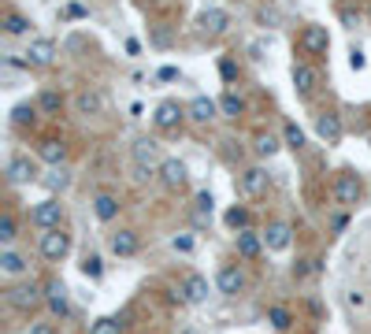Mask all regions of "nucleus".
I'll return each mask as SVG.
<instances>
[{"instance_id":"obj_5","label":"nucleus","mask_w":371,"mask_h":334,"mask_svg":"<svg viewBox=\"0 0 371 334\" xmlns=\"http://www.w3.org/2000/svg\"><path fill=\"white\" fill-rule=\"evenodd\" d=\"M297 45H301L304 56H327V52H331V34H327V26H320V23L304 26L301 38H297Z\"/></svg>"},{"instance_id":"obj_28","label":"nucleus","mask_w":371,"mask_h":334,"mask_svg":"<svg viewBox=\"0 0 371 334\" xmlns=\"http://www.w3.org/2000/svg\"><path fill=\"white\" fill-rule=\"evenodd\" d=\"M8 38H23V34H30V19H26L23 12H4V19H0Z\"/></svg>"},{"instance_id":"obj_3","label":"nucleus","mask_w":371,"mask_h":334,"mask_svg":"<svg viewBox=\"0 0 371 334\" xmlns=\"http://www.w3.org/2000/svg\"><path fill=\"white\" fill-rule=\"evenodd\" d=\"M4 301L12 305L15 312H30V309H38V305H45V294L34 283H12L4 290Z\"/></svg>"},{"instance_id":"obj_13","label":"nucleus","mask_w":371,"mask_h":334,"mask_svg":"<svg viewBox=\"0 0 371 334\" xmlns=\"http://www.w3.org/2000/svg\"><path fill=\"white\" fill-rule=\"evenodd\" d=\"M219 115V101H212V97H193V101L186 104V119L197 123V126H208Z\"/></svg>"},{"instance_id":"obj_6","label":"nucleus","mask_w":371,"mask_h":334,"mask_svg":"<svg viewBox=\"0 0 371 334\" xmlns=\"http://www.w3.org/2000/svg\"><path fill=\"white\" fill-rule=\"evenodd\" d=\"M38 249H41V257L45 260H52V264H60L63 257L71 252V234L67 230H41V241H38Z\"/></svg>"},{"instance_id":"obj_35","label":"nucleus","mask_w":371,"mask_h":334,"mask_svg":"<svg viewBox=\"0 0 371 334\" xmlns=\"http://www.w3.org/2000/svg\"><path fill=\"white\" fill-rule=\"evenodd\" d=\"M283 141H286V149L301 152V149H304V130H301L297 123H286V126H283Z\"/></svg>"},{"instance_id":"obj_27","label":"nucleus","mask_w":371,"mask_h":334,"mask_svg":"<svg viewBox=\"0 0 371 334\" xmlns=\"http://www.w3.org/2000/svg\"><path fill=\"white\" fill-rule=\"evenodd\" d=\"M93 215H97L101 223H112L115 215H119V201H115L112 193H97V197H93Z\"/></svg>"},{"instance_id":"obj_39","label":"nucleus","mask_w":371,"mask_h":334,"mask_svg":"<svg viewBox=\"0 0 371 334\" xmlns=\"http://www.w3.org/2000/svg\"><path fill=\"white\" fill-rule=\"evenodd\" d=\"M171 249L186 257V252H193V238H189V234H175V238H171Z\"/></svg>"},{"instance_id":"obj_4","label":"nucleus","mask_w":371,"mask_h":334,"mask_svg":"<svg viewBox=\"0 0 371 334\" xmlns=\"http://www.w3.org/2000/svg\"><path fill=\"white\" fill-rule=\"evenodd\" d=\"M130 160H134V167L160 175V164H164V156H160V141H152V138H138V141H134V149H130Z\"/></svg>"},{"instance_id":"obj_16","label":"nucleus","mask_w":371,"mask_h":334,"mask_svg":"<svg viewBox=\"0 0 371 334\" xmlns=\"http://www.w3.org/2000/svg\"><path fill=\"white\" fill-rule=\"evenodd\" d=\"M342 130H346V126H342V115L338 112H320V115H315V134H320L327 145H338Z\"/></svg>"},{"instance_id":"obj_8","label":"nucleus","mask_w":371,"mask_h":334,"mask_svg":"<svg viewBox=\"0 0 371 334\" xmlns=\"http://www.w3.org/2000/svg\"><path fill=\"white\" fill-rule=\"evenodd\" d=\"M238 189L249 197V201H256V197H264L267 189H271V175L264 167H246L238 175Z\"/></svg>"},{"instance_id":"obj_33","label":"nucleus","mask_w":371,"mask_h":334,"mask_svg":"<svg viewBox=\"0 0 371 334\" xmlns=\"http://www.w3.org/2000/svg\"><path fill=\"white\" fill-rule=\"evenodd\" d=\"M19 238V223H15L12 212L0 215V241H4V249H12V241Z\"/></svg>"},{"instance_id":"obj_41","label":"nucleus","mask_w":371,"mask_h":334,"mask_svg":"<svg viewBox=\"0 0 371 334\" xmlns=\"http://www.w3.org/2000/svg\"><path fill=\"white\" fill-rule=\"evenodd\" d=\"M312 275V260H297L294 264V278H309Z\"/></svg>"},{"instance_id":"obj_36","label":"nucleus","mask_w":371,"mask_h":334,"mask_svg":"<svg viewBox=\"0 0 371 334\" xmlns=\"http://www.w3.org/2000/svg\"><path fill=\"white\" fill-rule=\"evenodd\" d=\"M278 149H283V145H278L275 134H256V145H252V152H256V156H275Z\"/></svg>"},{"instance_id":"obj_26","label":"nucleus","mask_w":371,"mask_h":334,"mask_svg":"<svg viewBox=\"0 0 371 334\" xmlns=\"http://www.w3.org/2000/svg\"><path fill=\"white\" fill-rule=\"evenodd\" d=\"M41 186L49 189V193H63V189L71 186V171L67 167H49L41 175Z\"/></svg>"},{"instance_id":"obj_15","label":"nucleus","mask_w":371,"mask_h":334,"mask_svg":"<svg viewBox=\"0 0 371 334\" xmlns=\"http://www.w3.org/2000/svg\"><path fill=\"white\" fill-rule=\"evenodd\" d=\"M45 305H49V312L56 315V320H67V315H71L67 286H63V283H49V286H45Z\"/></svg>"},{"instance_id":"obj_10","label":"nucleus","mask_w":371,"mask_h":334,"mask_svg":"<svg viewBox=\"0 0 371 334\" xmlns=\"http://www.w3.org/2000/svg\"><path fill=\"white\" fill-rule=\"evenodd\" d=\"M26 67H52V60H56V41L52 38H34L30 49L23 52Z\"/></svg>"},{"instance_id":"obj_30","label":"nucleus","mask_w":371,"mask_h":334,"mask_svg":"<svg viewBox=\"0 0 371 334\" xmlns=\"http://www.w3.org/2000/svg\"><path fill=\"white\" fill-rule=\"evenodd\" d=\"M219 115H227V119H238V115H246V101H241L234 89H227V93L219 97Z\"/></svg>"},{"instance_id":"obj_20","label":"nucleus","mask_w":371,"mask_h":334,"mask_svg":"<svg viewBox=\"0 0 371 334\" xmlns=\"http://www.w3.org/2000/svg\"><path fill=\"white\" fill-rule=\"evenodd\" d=\"M108 246H112V252H115V257H134L141 241H138V230L123 227V230H115L112 238H108Z\"/></svg>"},{"instance_id":"obj_9","label":"nucleus","mask_w":371,"mask_h":334,"mask_svg":"<svg viewBox=\"0 0 371 334\" xmlns=\"http://www.w3.org/2000/svg\"><path fill=\"white\" fill-rule=\"evenodd\" d=\"M215 290L223 297H238L246 290V272H241L238 264H223L219 272H215Z\"/></svg>"},{"instance_id":"obj_47","label":"nucleus","mask_w":371,"mask_h":334,"mask_svg":"<svg viewBox=\"0 0 371 334\" xmlns=\"http://www.w3.org/2000/svg\"><path fill=\"white\" fill-rule=\"evenodd\" d=\"M342 23H346V26H357L360 19H357V12H349V8H346V12H342Z\"/></svg>"},{"instance_id":"obj_32","label":"nucleus","mask_w":371,"mask_h":334,"mask_svg":"<svg viewBox=\"0 0 371 334\" xmlns=\"http://www.w3.org/2000/svg\"><path fill=\"white\" fill-rule=\"evenodd\" d=\"M38 104H15L12 108V123L15 126H34V123H38Z\"/></svg>"},{"instance_id":"obj_44","label":"nucleus","mask_w":371,"mask_h":334,"mask_svg":"<svg viewBox=\"0 0 371 334\" xmlns=\"http://www.w3.org/2000/svg\"><path fill=\"white\" fill-rule=\"evenodd\" d=\"M160 82H175V78H178V67H160Z\"/></svg>"},{"instance_id":"obj_46","label":"nucleus","mask_w":371,"mask_h":334,"mask_svg":"<svg viewBox=\"0 0 371 334\" xmlns=\"http://www.w3.org/2000/svg\"><path fill=\"white\" fill-rule=\"evenodd\" d=\"M346 223H349V219H346V212H338V215L331 219V230H334V234H338V230H346Z\"/></svg>"},{"instance_id":"obj_45","label":"nucleus","mask_w":371,"mask_h":334,"mask_svg":"<svg viewBox=\"0 0 371 334\" xmlns=\"http://www.w3.org/2000/svg\"><path fill=\"white\" fill-rule=\"evenodd\" d=\"M30 334H60V331L52 327V323H34V327H30Z\"/></svg>"},{"instance_id":"obj_29","label":"nucleus","mask_w":371,"mask_h":334,"mask_svg":"<svg viewBox=\"0 0 371 334\" xmlns=\"http://www.w3.org/2000/svg\"><path fill=\"white\" fill-rule=\"evenodd\" d=\"M267 323H271L278 334H286L289 327H294V312H289L286 305H271V309H267Z\"/></svg>"},{"instance_id":"obj_1","label":"nucleus","mask_w":371,"mask_h":334,"mask_svg":"<svg viewBox=\"0 0 371 334\" xmlns=\"http://www.w3.org/2000/svg\"><path fill=\"white\" fill-rule=\"evenodd\" d=\"M63 204H60V197H45V201H38L30 208V223L38 230H60L63 227Z\"/></svg>"},{"instance_id":"obj_31","label":"nucleus","mask_w":371,"mask_h":334,"mask_svg":"<svg viewBox=\"0 0 371 334\" xmlns=\"http://www.w3.org/2000/svg\"><path fill=\"white\" fill-rule=\"evenodd\" d=\"M223 219H227V227L230 230H249V223H252V212L246 208V204H234V208H227V215H223Z\"/></svg>"},{"instance_id":"obj_12","label":"nucleus","mask_w":371,"mask_h":334,"mask_svg":"<svg viewBox=\"0 0 371 334\" xmlns=\"http://www.w3.org/2000/svg\"><path fill=\"white\" fill-rule=\"evenodd\" d=\"M197 26H201L208 38H219V34L230 30V12H227V8H204Z\"/></svg>"},{"instance_id":"obj_24","label":"nucleus","mask_w":371,"mask_h":334,"mask_svg":"<svg viewBox=\"0 0 371 334\" xmlns=\"http://www.w3.org/2000/svg\"><path fill=\"white\" fill-rule=\"evenodd\" d=\"M0 272L12 275V278H19V275L30 272V264H26L23 252H15V249H0Z\"/></svg>"},{"instance_id":"obj_43","label":"nucleus","mask_w":371,"mask_h":334,"mask_svg":"<svg viewBox=\"0 0 371 334\" xmlns=\"http://www.w3.org/2000/svg\"><path fill=\"white\" fill-rule=\"evenodd\" d=\"M364 63H368V60H364V52H360V49L349 52V67H352V71H364Z\"/></svg>"},{"instance_id":"obj_42","label":"nucleus","mask_w":371,"mask_h":334,"mask_svg":"<svg viewBox=\"0 0 371 334\" xmlns=\"http://www.w3.org/2000/svg\"><path fill=\"white\" fill-rule=\"evenodd\" d=\"M63 15H67V19H86L89 12H86L82 4H67V8H63Z\"/></svg>"},{"instance_id":"obj_38","label":"nucleus","mask_w":371,"mask_h":334,"mask_svg":"<svg viewBox=\"0 0 371 334\" xmlns=\"http://www.w3.org/2000/svg\"><path fill=\"white\" fill-rule=\"evenodd\" d=\"M212 208H215V197L208 193V189H201V193H197V212H201V215H212Z\"/></svg>"},{"instance_id":"obj_23","label":"nucleus","mask_w":371,"mask_h":334,"mask_svg":"<svg viewBox=\"0 0 371 334\" xmlns=\"http://www.w3.org/2000/svg\"><path fill=\"white\" fill-rule=\"evenodd\" d=\"M234 246H238V257H241V260H256L260 252L267 249L264 238H260V234H252V230H241L238 238H234Z\"/></svg>"},{"instance_id":"obj_14","label":"nucleus","mask_w":371,"mask_h":334,"mask_svg":"<svg viewBox=\"0 0 371 334\" xmlns=\"http://www.w3.org/2000/svg\"><path fill=\"white\" fill-rule=\"evenodd\" d=\"M186 178H189V171H186V164L178 156H167L164 164H160V182H164V189H182L186 186Z\"/></svg>"},{"instance_id":"obj_22","label":"nucleus","mask_w":371,"mask_h":334,"mask_svg":"<svg viewBox=\"0 0 371 334\" xmlns=\"http://www.w3.org/2000/svg\"><path fill=\"white\" fill-rule=\"evenodd\" d=\"M75 108H78V115H101L108 108V101H104L101 89H82V93L75 97Z\"/></svg>"},{"instance_id":"obj_19","label":"nucleus","mask_w":371,"mask_h":334,"mask_svg":"<svg viewBox=\"0 0 371 334\" xmlns=\"http://www.w3.org/2000/svg\"><path fill=\"white\" fill-rule=\"evenodd\" d=\"M315 86H320V71L312 63H294V89L301 97H312Z\"/></svg>"},{"instance_id":"obj_34","label":"nucleus","mask_w":371,"mask_h":334,"mask_svg":"<svg viewBox=\"0 0 371 334\" xmlns=\"http://www.w3.org/2000/svg\"><path fill=\"white\" fill-rule=\"evenodd\" d=\"M89 334H123V320H115V315H101V320L89 323Z\"/></svg>"},{"instance_id":"obj_18","label":"nucleus","mask_w":371,"mask_h":334,"mask_svg":"<svg viewBox=\"0 0 371 334\" xmlns=\"http://www.w3.org/2000/svg\"><path fill=\"white\" fill-rule=\"evenodd\" d=\"M264 246H267V252H286L294 246V227L289 223H271L264 234Z\"/></svg>"},{"instance_id":"obj_40","label":"nucleus","mask_w":371,"mask_h":334,"mask_svg":"<svg viewBox=\"0 0 371 334\" xmlns=\"http://www.w3.org/2000/svg\"><path fill=\"white\" fill-rule=\"evenodd\" d=\"M219 75L227 78V82H234V78H238V67H234V60H219Z\"/></svg>"},{"instance_id":"obj_11","label":"nucleus","mask_w":371,"mask_h":334,"mask_svg":"<svg viewBox=\"0 0 371 334\" xmlns=\"http://www.w3.org/2000/svg\"><path fill=\"white\" fill-rule=\"evenodd\" d=\"M182 119H186V108L178 104V101H164V104L156 108V115H152V123H156V130H164V134L178 130V126H182Z\"/></svg>"},{"instance_id":"obj_17","label":"nucleus","mask_w":371,"mask_h":334,"mask_svg":"<svg viewBox=\"0 0 371 334\" xmlns=\"http://www.w3.org/2000/svg\"><path fill=\"white\" fill-rule=\"evenodd\" d=\"M38 160L49 167H63L67 164V145H63L60 138H41L38 141Z\"/></svg>"},{"instance_id":"obj_37","label":"nucleus","mask_w":371,"mask_h":334,"mask_svg":"<svg viewBox=\"0 0 371 334\" xmlns=\"http://www.w3.org/2000/svg\"><path fill=\"white\" fill-rule=\"evenodd\" d=\"M82 275H86V278H93V283H97V278L104 275V264H101V257H93V252H89V257H82Z\"/></svg>"},{"instance_id":"obj_25","label":"nucleus","mask_w":371,"mask_h":334,"mask_svg":"<svg viewBox=\"0 0 371 334\" xmlns=\"http://www.w3.org/2000/svg\"><path fill=\"white\" fill-rule=\"evenodd\" d=\"M34 104H38V112H41V115H60L67 101H63V93H60V89H41V93H38V101H34Z\"/></svg>"},{"instance_id":"obj_21","label":"nucleus","mask_w":371,"mask_h":334,"mask_svg":"<svg viewBox=\"0 0 371 334\" xmlns=\"http://www.w3.org/2000/svg\"><path fill=\"white\" fill-rule=\"evenodd\" d=\"M182 301H189V305L208 301V278H204V275L189 272V275L182 278Z\"/></svg>"},{"instance_id":"obj_7","label":"nucleus","mask_w":371,"mask_h":334,"mask_svg":"<svg viewBox=\"0 0 371 334\" xmlns=\"http://www.w3.org/2000/svg\"><path fill=\"white\" fill-rule=\"evenodd\" d=\"M4 175H8V182H12V186L41 182L38 160H30V156H12V160H8V167H4Z\"/></svg>"},{"instance_id":"obj_2","label":"nucleus","mask_w":371,"mask_h":334,"mask_svg":"<svg viewBox=\"0 0 371 334\" xmlns=\"http://www.w3.org/2000/svg\"><path fill=\"white\" fill-rule=\"evenodd\" d=\"M334 201H338L342 208H357V204L364 201V182H360V175L342 171V175L334 178Z\"/></svg>"}]
</instances>
